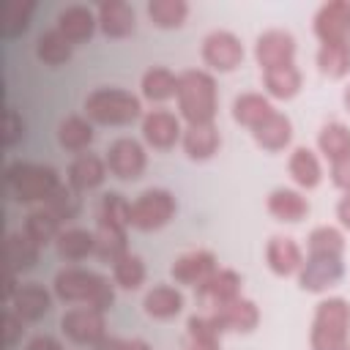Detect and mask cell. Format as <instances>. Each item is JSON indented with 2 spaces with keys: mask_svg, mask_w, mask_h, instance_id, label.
Here are the masks:
<instances>
[{
  "mask_svg": "<svg viewBox=\"0 0 350 350\" xmlns=\"http://www.w3.org/2000/svg\"><path fill=\"white\" fill-rule=\"evenodd\" d=\"M85 115L98 126H131L142 118V101L131 90L98 88L85 98Z\"/></svg>",
  "mask_w": 350,
  "mask_h": 350,
  "instance_id": "obj_3",
  "label": "cell"
},
{
  "mask_svg": "<svg viewBox=\"0 0 350 350\" xmlns=\"http://www.w3.org/2000/svg\"><path fill=\"white\" fill-rule=\"evenodd\" d=\"M22 331H25V320L8 306L5 314H3V345L5 347H14L19 342V336H22Z\"/></svg>",
  "mask_w": 350,
  "mask_h": 350,
  "instance_id": "obj_46",
  "label": "cell"
},
{
  "mask_svg": "<svg viewBox=\"0 0 350 350\" xmlns=\"http://www.w3.org/2000/svg\"><path fill=\"white\" fill-rule=\"evenodd\" d=\"M287 170H290V178L295 180L298 189H317L320 180H323V164L317 159V153L306 145H298L293 153H290V161H287Z\"/></svg>",
  "mask_w": 350,
  "mask_h": 350,
  "instance_id": "obj_25",
  "label": "cell"
},
{
  "mask_svg": "<svg viewBox=\"0 0 350 350\" xmlns=\"http://www.w3.org/2000/svg\"><path fill=\"white\" fill-rule=\"evenodd\" d=\"M22 137H25V118L14 107H8L5 109V129H3V145L14 148Z\"/></svg>",
  "mask_w": 350,
  "mask_h": 350,
  "instance_id": "obj_45",
  "label": "cell"
},
{
  "mask_svg": "<svg viewBox=\"0 0 350 350\" xmlns=\"http://www.w3.org/2000/svg\"><path fill=\"white\" fill-rule=\"evenodd\" d=\"M38 252L41 246L22 230V232H8L5 238V257H8V271L19 273V271H30L38 262Z\"/></svg>",
  "mask_w": 350,
  "mask_h": 350,
  "instance_id": "obj_30",
  "label": "cell"
},
{
  "mask_svg": "<svg viewBox=\"0 0 350 350\" xmlns=\"http://www.w3.org/2000/svg\"><path fill=\"white\" fill-rule=\"evenodd\" d=\"M148 271H145V262L139 254H123L115 265H112V282L120 287V290H139L142 282H145Z\"/></svg>",
  "mask_w": 350,
  "mask_h": 350,
  "instance_id": "obj_42",
  "label": "cell"
},
{
  "mask_svg": "<svg viewBox=\"0 0 350 350\" xmlns=\"http://www.w3.org/2000/svg\"><path fill=\"white\" fill-rule=\"evenodd\" d=\"M347 350H350V347H347Z\"/></svg>",
  "mask_w": 350,
  "mask_h": 350,
  "instance_id": "obj_54",
  "label": "cell"
},
{
  "mask_svg": "<svg viewBox=\"0 0 350 350\" xmlns=\"http://www.w3.org/2000/svg\"><path fill=\"white\" fill-rule=\"evenodd\" d=\"M148 16L156 27L172 30L180 27L189 16V3L186 0H150L148 3Z\"/></svg>",
  "mask_w": 350,
  "mask_h": 350,
  "instance_id": "obj_41",
  "label": "cell"
},
{
  "mask_svg": "<svg viewBox=\"0 0 350 350\" xmlns=\"http://www.w3.org/2000/svg\"><path fill=\"white\" fill-rule=\"evenodd\" d=\"M60 331L74 342L93 347L107 336V320L104 312L90 309V306H74L60 317Z\"/></svg>",
  "mask_w": 350,
  "mask_h": 350,
  "instance_id": "obj_6",
  "label": "cell"
},
{
  "mask_svg": "<svg viewBox=\"0 0 350 350\" xmlns=\"http://www.w3.org/2000/svg\"><path fill=\"white\" fill-rule=\"evenodd\" d=\"M304 260V249L287 235H273L265 243V262L276 276H298Z\"/></svg>",
  "mask_w": 350,
  "mask_h": 350,
  "instance_id": "obj_17",
  "label": "cell"
},
{
  "mask_svg": "<svg viewBox=\"0 0 350 350\" xmlns=\"http://www.w3.org/2000/svg\"><path fill=\"white\" fill-rule=\"evenodd\" d=\"M178 211L175 194L167 189H145L134 202H131V227L139 232H153L161 230L164 224L172 221Z\"/></svg>",
  "mask_w": 350,
  "mask_h": 350,
  "instance_id": "obj_5",
  "label": "cell"
},
{
  "mask_svg": "<svg viewBox=\"0 0 350 350\" xmlns=\"http://www.w3.org/2000/svg\"><path fill=\"white\" fill-rule=\"evenodd\" d=\"M314 36L320 44H350V0H328L314 14Z\"/></svg>",
  "mask_w": 350,
  "mask_h": 350,
  "instance_id": "obj_9",
  "label": "cell"
},
{
  "mask_svg": "<svg viewBox=\"0 0 350 350\" xmlns=\"http://www.w3.org/2000/svg\"><path fill=\"white\" fill-rule=\"evenodd\" d=\"M265 208L276 221H287V224H298L301 219L309 216V200L304 197V191L287 186L273 189L265 200Z\"/></svg>",
  "mask_w": 350,
  "mask_h": 350,
  "instance_id": "obj_21",
  "label": "cell"
},
{
  "mask_svg": "<svg viewBox=\"0 0 350 350\" xmlns=\"http://www.w3.org/2000/svg\"><path fill=\"white\" fill-rule=\"evenodd\" d=\"M96 16H98V30L107 38H126L137 27L134 8L126 0H104V3H98Z\"/></svg>",
  "mask_w": 350,
  "mask_h": 350,
  "instance_id": "obj_18",
  "label": "cell"
},
{
  "mask_svg": "<svg viewBox=\"0 0 350 350\" xmlns=\"http://www.w3.org/2000/svg\"><path fill=\"white\" fill-rule=\"evenodd\" d=\"M71 55H74V44L57 30V27H52V30H44L41 36H38V41H36V57L44 63V66H63V63H68L71 60Z\"/></svg>",
  "mask_w": 350,
  "mask_h": 350,
  "instance_id": "obj_33",
  "label": "cell"
},
{
  "mask_svg": "<svg viewBox=\"0 0 350 350\" xmlns=\"http://www.w3.org/2000/svg\"><path fill=\"white\" fill-rule=\"evenodd\" d=\"M96 235V257L104 262H118L123 254H129V241H126V230L118 227H107V224H96L93 230Z\"/></svg>",
  "mask_w": 350,
  "mask_h": 350,
  "instance_id": "obj_36",
  "label": "cell"
},
{
  "mask_svg": "<svg viewBox=\"0 0 350 350\" xmlns=\"http://www.w3.org/2000/svg\"><path fill=\"white\" fill-rule=\"evenodd\" d=\"M25 350H63V345H60L55 336H49V334H38V336H33V339L27 342Z\"/></svg>",
  "mask_w": 350,
  "mask_h": 350,
  "instance_id": "obj_48",
  "label": "cell"
},
{
  "mask_svg": "<svg viewBox=\"0 0 350 350\" xmlns=\"http://www.w3.org/2000/svg\"><path fill=\"white\" fill-rule=\"evenodd\" d=\"M44 208H46L49 213H55L60 221H71V219H77V213H79V208H82V200H79V191H77L74 186L60 183V186L55 189V194L44 202Z\"/></svg>",
  "mask_w": 350,
  "mask_h": 350,
  "instance_id": "obj_43",
  "label": "cell"
},
{
  "mask_svg": "<svg viewBox=\"0 0 350 350\" xmlns=\"http://www.w3.org/2000/svg\"><path fill=\"white\" fill-rule=\"evenodd\" d=\"M183 150L189 159L194 161H205L211 156L219 153V145H221V137H219V129L216 123H202V126H186L183 129V139H180Z\"/></svg>",
  "mask_w": 350,
  "mask_h": 350,
  "instance_id": "obj_24",
  "label": "cell"
},
{
  "mask_svg": "<svg viewBox=\"0 0 350 350\" xmlns=\"http://www.w3.org/2000/svg\"><path fill=\"white\" fill-rule=\"evenodd\" d=\"M52 295H55V293H49L46 287L30 282V284H22V287L14 293V298L8 301V306H11L25 323H36V320H41L44 314H49V309H52Z\"/></svg>",
  "mask_w": 350,
  "mask_h": 350,
  "instance_id": "obj_22",
  "label": "cell"
},
{
  "mask_svg": "<svg viewBox=\"0 0 350 350\" xmlns=\"http://www.w3.org/2000/svg\"><path fill=\"white\" fill-rule=\"evenodd\" d=\"M252 137H254L257 148H262V150H268V153H279V150H284V148L290 145V139H293V123H290V118H287L284 112L273 109L265 120H260V123L252 129Z\"/></svg>",
  "mask_w": 350,
  "mask_h": 350,
  "instance_id": "obj_20",
  "label": "cell"
},
{
  "mask_svg": "<svg viewBox=\"0 0 350 350\" xmlns=\"http://www.w3.org/2000/svg\"><path fill=\"white\" fill-rule=\"evenodd\" d=\"M142 139L153 150H170L183 139L180 118L170 109H150L142 115Z\"/></svg>",
  "mask_w": 350,
  "mask_h": 350,
  "instance_id": "obj_12",
  "label": "cell"
},
{
  "mask_svg": "<svg viewBox=\"0 0 350 350\" xmlns=\"http://www.w3.org/2000/svg\"><path fill=\"white\" fill-rule=\"evenodd\" d=\"M93 350H126V339H118V336H104L98 345H93Z\"/></svg>",
  "mask_w": 350,
  "mask_h": 350,
  "instance_id": "obj_50",
  "label": "cell"
},
{
  "mask_svg": "<svg viewBox=\"0 0 350 350\" xmlns=\"http://www.w3.org/2000/svg\"><path fill=\"white\" fill-rule=\"evenodd\" d=\"M186 334H189V342H219V336H221V331L211 314H191L186 323Z\"/></svg>",
  "mask_w": 350,
  "mask_h": 350,
  "instance_id": "obj_44",
  "label": "cell"
},
{
  "mask_svg": "<svg viewBox=\"0 0 350 350\" xmlns=\"http://www.w3.org/2000/svg\"><path fill=\"white\" fill-rule=\"evenodd\" d=\"M262 85H265L268 98L290 101V98L298 96V90H301V85H304V77H301V68L293 63V66H282V68L262 71Z\"/></svg>",
  "mask_w": 350,
  "mask_h": 350,
  "instance_id": "obj_28",
  "label": "cell"
},
{
  "mask_svg": "<svg viewBox=\"0 0 350 350\" xmlns=\"http://www.w3.org/2000/svg\"><path fill=\"white\" fill-rule=\"evenodd\" d=\"M142 309L153 320H172L183 309V293L178 287H172V284H156V287H150L145 293Z\"/></svg>",
  "mask_w": 350,
  "mask_h": 350,
  "instance_id": "obj_26",
  "label": "cell"
},
{
  "mask_svg": "<svg viewBox=\"0 0 350 350\" xmlns=\"http://www.w3.org/2000/svg\"><path fill=\"white\" fill-rule=\"evenodd\" d=\"M139 90H142V98L145 101L164 104V101H170V98L178 96V74H172L164 66H153V68H148L142 74Z\"/></svg>",
  "mask_w": 350,
  "mask_h": 350,
  "instance_id": "obj_27",
  "label": "cell"
},
{
  "mask_svg": "<svg viewBox=\"0 0 350 350\" xmlns=\"http://www.w3.org/2000/svg\"><path fill=\"white\" fill-rule=\"evenodd\" d=\"M306 254L312 257H342L345 254V235L331 224H320L306 238Z\"/></svg>",
  "mask_w": 350,
  "mask_h": 350,
  "instance_id": "obj_37",
  "label": "cell"
},
{
  "mask_svg": "<svg viewBox=\"0 0 350 350\" xmlns=\"http://www.w3.org/2000/svg\"><path fill=\"white\" fill-rule=\"evenodd\" d=\"M331 183L336 189H342L345 194L350 191V156H345L339 161H331Z\"/></svg>",
  "mask_w": 350,
  "mask_h": 350,
  "instance_id": "obj_47",
  "label": "cell"
},
{
  "mask_svg": "<svg viewBox=\"0 0 350 350\" xmlns=\"http://www.w3.org/2000/svg\"><path fill=\"white\" fill-rule=\"evenodd\" d=\"M271 112H273V104H271V98L262 96V93H241V96H235V101H232V120L241 123V126H246L249 131H252L260 120H265Z\"/></svg>",
  "mask_w": 350,
  "mask_h": 350,
  "instance_id": "obj_31",
  "label": "cell"
},
{
  "mask_svg": "<svg viewBox=\"0 0 350 350\" xmlns=\"http://www.w3.org/2000/svg\"><path fill=\"white\" fill-rule=\"evenodd\" d=\"M98 279H101V273L88 271V268H63V271H57V276L52 282V293H55V298H60L66 304L85 306L93 298Z\"/></svg>",
  "mask_w": 350,
  "mask_h": 350,
  "instance_id": "obj_13",
  "label": "cell"
},
{
  "mask_svg": "<svg viewBox=\"0 0 350 350\" xmlns=\"http://www.w3.org/2000/svg\"><path fill=\"white\" fill-rule=\"evenodd\" d=\"M312 350H347L350 347V301L342 295H328L317 304L312 331Z\"/></svg>",
  "mask_w": 350,
  "mask_h": 350,
  "instance_id": "obj_2",
  "label": "cell"
},
{
  "mask_svg": "<svg viewBox=\"0 0 350 350\" xmlns=\"http://www.w3.org/2000/svg\"><path fill=\"white\" fill-rule=\"evenodd\" d=\"M25 232H27L38 246H46V243H55V241H57V235L63 232V221L41 205V208H36V211H30V213L25 216Z\"/></svg>",
  "mask_w": 350,
  "mask_h": 350,
  "instance_id": "obj_34",
  "label": "cell"
},
{
  "mask_svg": "<svg viewBox=\"0 0 350 350\" xmlns=\"http://www.w3.org/2000/svg\"><path fill=\"white\" fill-rule=\"evenodd\" d=\"M345 276L342 257H312L306 254L301 271H298V287L306 293H328L336 287Z\"/></svg>",
  "mask_w": 350,
  "mask_h": 350,
  "instance_id": "obj_10",
  "label": "cell"
},
{
  "mask_svg": "<svg viewBox=\"0 0 350 350\" xmlns=\"http://www.w3.org/2000/svg\"><path fill=\"white\" fill-rule=\"evenodd\" d=\"M317 68L331 79H342L350 74V44H320Z\"/></svg>",
  "mask_w": 350,
  "mask_h": 350,
  "instance_id": "obj_40",
  "label": "cell"
},
{
  "mask_svg": "<svg viewBox=\"0 0 350 350\" xmlns=\"http://www.w3.org/2000/svg\"><path fill=\"white\" fill-rule=\"evenodd\" d=\"M317 148L328 161H339L345 156H350V126L334 120L325 123L317 134Z\"/></svg>",
  "mask_w": 350,
  "mask_h": 350,
  "instance_id": "obj_35",
  "label": "cell"
},
{
  "mask_svg": "<svg viewBox=\"0 0 350 350\" xmlns=\"http://www.w3.org/2000/svg\"><path fill=\"white\" fill-rule=\"evenodd\" d=\"M96 224L129 230L131 227V202L118 191H107L98 202V221Z\"/></svg>",
  "mask_w": 350,
  "mask_h": 350,
  "instance_id": "obj_39",
  "label": "cell"
},
{
  "mask_svg": "<svg viewBox=\"0 0 350 350\" xmlns=\"http://www.w3.org/2000/svg\"><path fill=\"white\" fill-rule=\"evenodd\" d=\"M241 273L232 271V268H219L202 287H197V301L200 306H205L208 312L235 301L241 295Z\"/></svg>",
  "mask_w": 350,
  "mask_h": 350,
  "instance_id": "obj_15",
  "label": "cell"
},
{
  "mask_svg": "<svg viewBox=\"0 0 350 350\" xmlns=\"http://www.w3.org/2000/svg\"><path fill=\"white\" fill-rule=\"evenodd\" d=\"M202 60L213 71H235L243 63V44L230 30H213L202 41Z\"/></svg>",
  "mask_w": 350,
  "mask_h": 350,
  "instance_id": "obj_8",
  "label": "cell"
},
{
  "mask_svg": "<svg viewBox=\"0 0 350 350\" xmlns=\"http://www.w3.org/2000/svg\"><path fill=\"white\" fill-rule=\"evenodd\" d=\"M5 183L14 194V200L33 205V202H46L55 189L60 186L57 170L49 164H36V161H14L5 170Z\"/></svg>",
  "mask_w": 350,
  "mask_h": 350,
  "instance_id": "obj_4",
  "label": "cell"
},
{
  "mask_svg": "<svg viewBox=\"0 0 350 350\" xmlns=\"http://www.w3.org/2000/svg\"><path fill=\"white\" fill-rule=\"evenodd\" d=\"M336 219H339V224L345 230H350V191L336 202Z\"/></svg>",
  "mask_w": 350,
  "mask_h": 350,
  "instance_id": "obj_49",
  "label": "cell"
},
{
  "mask_svg": "<svg viewBox=\"0 0 350 350\" xmlns=\"http://www.w3.org/2000/svg\"><path fill=\"white\" fill-rule=\"evenodd\" d=\"M178 109L186 126L213 123L219 112V93L216 79L202 68H189L178 74Z\"/></svg>",
  "mask_w": 350,
  "mask_h": 350,
  "instance_id": "obj_1",
  "label": "cell"
},
{
  "mask_svg": "<svg viewBox=\"0 0 350 350\" xmlns=\"http://www.w3.org/2000/svg\"><path fill=\"white\" fill-rule=\"evenodd\" d=\"M208 314L216 320V325H219L221 334H224V331L249 334V331H254L257 323H260V309H257V304H254L252 298H243V295H238L235 301H230V304H224V306H219V309H213V312H208Z\"/></svg>",
  "mask_w": 350,
  "mask_h": 350,
  "instance_id": "obj_16",
  "label": "cell"
},
{
  "mask_svg": "<svg viewBox=\"0 0 350 350\" xmlns=\"http://www.w3.org/2000/svg\"><path fill=\"white\" fill-rule=\"evenodd\" d=\"M216 271H219L216 254L208 252V249L186 252V254H180V257L172 262V268H170V273H172V279H175L178 284H186V287H194V290L202 287Z\"/></svg>",
  "mask_w": 350,
  "mask_h": 350,
  "instance_id": "obj_14",
  "label": "cell"
},
{
  "mask_svg": "<svg viewBox=\"0 0 350 350\" xmlns=\"http://www.w3.org/2000/svg\"><path fill=\"white\" fill-rule=\"evenodd\" d=\"M104 161H107L109 175H115V178H120V180H137V178L145 172V167H148V153H145V148H142L137 139H131V137H118V139L107 148Z\"/></svg>",
  "mask_w": 350,
  "mask_h": 350,
  "instance_id": "obj_7",
  "label": "cell"
},
{
  "mask_svg": "<svg viewBox=\"0 0 350 350\" xmlns=\"http://www.w3.org/2000/svg\"><path fill=\"white\" fill-rule=\"evenodd\" d=\"M186 350H221L219 342H189Z\"/></svg>",
  "mask_w": 350,
  "mask_h": 350,
  "instance_id": "obj_51",
  "label": "cell"
},
{
  "mask_svg": "<svg viewBox=\"0 0 350 350\" xmlns=\"http://www.w3.org/2000/svg\"><path fill=\"white\" fill-rule=\"evenodd\" d=\"M342 104H345V109L350 112V85L345 88V93H342Z\"/></svg>",
  "mask_w": 350,
  "mask_h": 350,
  "instance_id": "obj_53",
  "label": "cell"
},
{
  "mask_svg": "<svg viewBox=\"0 0 350 350\" xmlns=\"http://www.w3.org/2000/svg\"><path fill=\"white\" fill-rule=\"evenodd\" d=\"M254 60L262 71L295 63V38L287 30H265L254 41Z\"/></svg>",
  "mask_w": 350,
  "mask_h": 350,
  "instance_id": "obj_11",
  "label": "cell"
},
{
  "mask_svg": "<svg viewBox=\"0 0 350 350\" xmlns=\"http://www.w3.org/2000/svg\"><path fill=\"white\" fill-rule=\"evenodd\" d=\"M71 44H82V41H90L96 27H98V16L93 8L82 5V3H74V5H66L60 14H57V25H55Z\"/></svg>",
  "mask_w": 350,
  "mask_h": 350,
  "instance_id": "obj_19",
  "label": "cell"
},
{
  "mask_svg": "<svg viewBox=\"0 0 350 350\" xmlns=\"http://www.w3.org/2000/svg\"><path fill=\"white\" fill-rule=\"evenodd\" d=\"M55 249L63 260L77 262V260H85L96 252V235H93V230H85V227H68L57 235Z\"/></svg>",
  "mask_w": 350,
  "mask_h": 350,
  "instance_id": "obj_32",
  "label": "cell"
},
{
  "mask_svg": "<svg viewBox=\"0 0 350 350\" xmlns=\"http://www.w3.org/2000/svg\"><path fill=\"white\" fill-rule=\"evenodd\" d=\"M126 350H153L145 339H126Z\"/></svg>",
  "mask_w": 350,
  "mask_h": 350,
  "instance_id": "obj_52",
  "label": "cell"
},
{
  "mask_svg": "<svg viewBox=\"0 0 350 350\" xmlns=\"http://www.w3.org/2000/svg\"><path fill=\"white\" fill-rule=\"evenodd\" d=\"M36 11V0H5L3 3V38H16L30 27V16Z\"/></svg>",
  "mask_w": 350,
  "mask_h": 350,
  "instance_id": "obj_38",
  "label": "cell"
},
{
  "mask_svg": "<svg viewBox=\"0 0 350 350\" xmlns=\"http://www.w3.org/2000/svg\"><path fill=\"white\" fill-rule=\"evenodd\" d=\"M107 161L96 153H79L68 164V186L77 191H93L107 180Z\"/></svg>",
  "mask_w": 350,
  "mask_h": 350,
  "instance_id": "obj_23",
  "label": "cell"
},
{
  "mask_svg": "<svg viewBox=\"0 0 350 350\" xmlns=\"http://www.w3.org/2000/svg\"><path fill=\"white\" fill-rule=\"evenodd\" d=\"M57 142L60 148L71 150V153H85L93 145V123L82 115H68L60 120L57 126Z\"/></svg>",
  "mask_w": 350,
  "mask_h": 350,
  "instance_id": "obj_29",
  "label": "cell"
}]
</instances>
